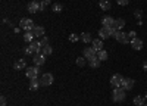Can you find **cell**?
<instances>
[{
	"mask_svg": "<svg viewBox=\"0 0 147 106\" xmlns=\"http://www.w3.org/2000/svg\"><path fill=\"white\" fill-rule=\"evenodd\" d=\"M125 97H127V93H125V90L122 88V87H116V88H113L112 99H113L115 102L121 103V102H124V100H125Z\"/></svg>",
	"mask_w": 147,
	"mask_h": 106,
	"instance_id": "1",
	"label": "cell"
},
{
	"mask_svg": "<svg viewBox=\"0 0 147 106\" xmlns=\"http://www.w3.org/2000/svg\"><path fill=\"white\" fill-rule=\"evenodd\" d=\"M25 74L30 80H34V78H38V74H40V66H30L27 68Z\"/></svg>",
	"mask_w": 147,
	"mask_h": 106,
	"instance_id": "2",
	"label": "cell"
},
{
	"mask_svg": "<svg viewBox=\"0 0 147 106\" xmlns=\"http://www.w3.org/2000/svg\"><path fill=\"white\" fill-rule=\"evenodd\" d=\"M19 25H21L22 30H25V31H32V28H34L32 19H30V18H22L21 22H19Z\"/></svg>",
	"mask_w": 147,
	"mask_h": 106,
	"instance_id": "3",
	"label": "cell"
},
{
	"mask_svg": "<svg viewBox=\"0 0 147 106\" xmlns=\"http://www.w3.org/2000/svg\"><path fill=\"white\" fill-rule=\"evenodd\" d=\"M113 37L116 38V41H119V43H122V44H127V43H131V40H129V37H128V34H125V32H122V31H116L115 32V35Z\"/></svg>",
	"mask_w": 147,
	"mask_h": 106,
	"instance_id": "4",
	"label": "cell"
},
{
	"mask_svg": "<svg viewBox=\"0 0 147 106\" xmlns=\"http://www.w3.org/2000/svg\"><path fill=\"white\" fill-rule=\"evenodd\" d=\"M122 81H124V77H122L121 74H113L112 78H110V86H112L113 88L121 87L122 86Z\"/></svg>",
	"mask_w": 147,
	"mask_h": 106,
	"instance_id": "5",
	"label": "cell"
},
{
	"mask_svg": "<svg viewBox=\"0 0 147 106\" xmlns=\"http://www.w3.org/2000/svg\"><path fill=\"white\" fill-rule=\"evenodd\" d=\"M53 75L50 74V72H46V74H43L41 75V78H40V81H41V86H44V87H47V86H52L53 84Z\"/></svg>",
	"mask_w": 147,
	"mask_h": 106,
	"instance_id": "6",
	"label": "cell"
},
{
	"mask_svg": "<svg viewBox=\"0 0 147 106\" xmlns=\"http://www.w3.org/2000/svg\"><path fill=\"white\" fill-rule=\"evenodd\" d=\"M82 53H84L82 56H84L85 59H87V61H90V59H93V57H96V56H97V50L94 49L93 46H91V47H85Z\"/></svg>",
	"mask_w": 147,
	"mask_h": 106,
	"instance_id": "7",
	"label": "cell"
},
{
	"mask_svg": "<svg viewBox=\"0 0 147 106\" xmlns=\"http://www.w3.org/2000/svg\"><path fill=\"white\" fill-rule=\"evenodd\" d=\"M134 86H136V81H134L132 78H125L124 77V81H122V88L124 90H127V91H129V90H132L134 88Z\"/></svg>",
	"mask_w": 147,
	"mask_h": 106,
	"instance_id": "8",
	"label": "cell"
},
{
	"mask_svg": "<svg viewBox=\"0 0 147 106\" xmlns=\"http://www.w3.org/2000/svg\"><path fill=\"white\" fill-rule=\"evenodd\" d=\"M32 61H34V65H35V66H41V65H44V62H46V56H44L43 53H37V55H34Z\"/></svg>",
	"mask_w": 147,
	"mask_h": 106,
	"instance_id": "9",
	"label": "cell"
},
{
	"mask_svg": "<svg viewBox=\"0 0 147 106\" xmlns=\"http://www.w3.org/2000/svg\"><path fill=\"white\" fill-rule=\"evenodd\" d=\"M143 46H144V43H143V40L138 38V37H136V38L131 40V47H132L134 50H141Z\"/></svg>",
	"mask_w": 147,
	"mask_h": 106,
	"instance_id": "10",
	"label": "cell"
},
{
	"mask_svg": "<svg viewBox=\"0 0 147 106\" xmlns=\"http://www.w3.org/2000/svg\"><path fill=\"white\" fill-rule=\"evenodd\" d=\"M40 7H41L40 2H31L28 5V12L30 14H35V12H40Z\"/></svg>",
	"mask_w": 147,
	"mask_h": 106,
	"instance_id": "11",
	"label": "cell"
},
{
	"mask_svg": "<svg viewBox=\"0 0 147 106\" xmlns=\"http://www.w3.org/2000/svg\"><path fill=\"white\" fill-rule=\"evenodd\" d=\"M113 24H115L113 16H103L102 18V25L103 27H113Z\"/></svg>",
	"mask_w": 147,
	"mask_h": 106,
	"instance_id": "12",
	"label": "cell"
},
{
	"mask_svg": "<svg viewBox=\"0 0 147 106\" xmlns=\"http://www.w3.org/2000/svg\"><path fill=\"white\" fill-rule=\"evenodd\" d=\"M103 40L102 38H93V41H91V46L94 47V49L97 50V52H99V50H102L103 49Z\"/></svg>",
	"mask_w": 147,
	"mask_h": 106,
	"instance_id": "13",
	"label": "cell"
},
{
	"mask_svg": "<svg viewBox=\"0 0 147 106\" xmlns=\"http://www.w3.org/2000/svg\"><path fill=\"white\" fill-rule=\"evenodd\" d=\"M41 86V81L38 78H34V80H30V90L35 91V90H38V87Z\"/></svg>",
	"mask_w": 147,
	"mask_h": 106,
	"instance_id": "14",
	"label": "cell"
},
{
	"mask_svg": "<svg viewBox=\"0 0 147 106\" xmlns=\"http://www.w3.org/2000/svg\"><path fill=\"white\" fill-rule=\"evenodd\" d=\"M30 46H31V49L34 50V53H35V55H37V53H41L43 46H41V43H40V41H32V43H30Z\"/></svg>",
	"mask_w": 147,
	"mask_h": 106,
	"instance_id": "15",
	"label": "cell"
},
{
	"mask_svg": "<svg viewBox=\"0 0 147 106\" xmlns=\"http://www.w3.org/2000/svg\"><path fill=\"white\" fill-rule=\"evenodd\" d=\"M25 66H27V61H25V59H18V61L13 63V69H16V71L24 69Z\"/></svg>",
	"mask_w": 147,
	"mask_h": 106,
	"instance_id": "16",
	"label": "cell"
},
{
	"mask_svg": "<svg viewBox=\"0 0 147 106\" xmlns=\"http://www.w3.org/2000/svg\"><path fill=\"white\" fill-rule=\"evenodd\" d=\"M32 34L35 35V37H41V35H44V28H43L41 25H34Z\"/></svg>",
	"mask_w": 147,
	"mask_h": 106,
	"instance_id": "17",
	"label": "cell"
},
{
	"mask_svg": "<svg viewBox=\"0 0 147 106\" xmlns=\"http://www.w3.org/2000/svg\"><path fill=\"white\" fill-rule=\"evenodd\" d=\"M99 6L102 10H109L110 7H112V3L109 2V0H100L99 2Z\"/></svg>",
	"mask_w": 147,
	"mask_h": 106,
	"instance_id": "18",
	"label": "cell"
},
{
	"mask_svg": "<svg viewBox=\"0 0 147 106\" xmlns=\"http://www.w3.org/2000/svg\"><path fill=\"white\" fill-rule=\"evenodd\" d=\"M100 63H102V61H100V59L97 57V56L88 61V65H90L91 68H99V66H100Z\"/></svg>",
	"mask_w": 147,
	"mask_h": 106,
	"instance_id": "19",
	"label": "cell"
},
{
	"mask_svg": "<svg viewBox=\"0 0 147 106\" xmlns=\"http://www.w3.org/2000/svg\"><path fill=\"white\" fill-rule=\"evenodd\" d=\"M34 37H35V35L32 34V31H25V34H24V41L32 43L34 41Z\"/></svg>",
	"mask_w": 147,
	"mask_h": 106,
	"instance_id": "20",
	"label": "cell"
},
{
	"mask_svg": "<svg viewBox=\"0 0 147 106\" xmlns=\"http://www.w3.org/2000/svg\"><path fill=\"white\" fill-rule=\"evenodd\" d=\"M132 103L136 105V106H143V105L146 103V97H143V96H136V97H134V100H132Z\"/></svg>",
	"mask_w": 147,
	"mask_h": 106,
	"instance_id": "21",
	"label": "cell"
},
{
	"mask_svg": "<svg viewBox=\"0 0 147 106\" xmlns=\"http://www.w3.org/2000/svg\"><path fill=\"white\" fill-rule=\"evenodd\" d=\"M113 27L116 28V30H122L125 27V21L122 19V18H118V19H115V24H113Z\"/></svg>",
	"mask_w": 147,
	"mask_h": 106,
	"instance_id": "22",
	"label": "cell"
},
{
	"mask_svg": "<svg viewBox=\"0 0 147 106\" xmlns=\"http://www.w3.org/2000/svg\"><path fill=\"white\" fill-rule=\"evenodd\" d=\"M80 38H81V41H82V43H91V41H93L91 34H90V32H82Z\"/></svg>",
	"mask_w": 147,
	"mask_h": 106,
	"instance_id": "23",
	"label": "cell"
},
{
	"mask_svg": "<svg viewBox=\"0 0 147 106\" xmlns=\"http://www.w3.org/2000/svg\"><path fill=\"white\" fill-rule=\"evenodd\" d=\"M41 53L44 55V56H49V55H52L53 53V49H52V46L50 44H46L43 49H41Z\"/></svg>",
	"mask_w": 147,
	"mask_h": 106,
	"instance_id": "24",
	"label": "cell"
},
{
	"mask_svg": "<svg viewBox=\"0 0 147 106\" xmlns=\"http://www.w3.org/2000/svg\"><path fill=\"white\" fill-rule=\"evenodd\" d=\"M110 35H109V32H107V30L103 27L102 30H99V38H102V40H106V38H109Z\"/></svg>",
	"mask_w": 147,
	"mask_h": 106,
	"instance_id": "25",
	"label": "cell"
},
{
	"mask_svg": "<svg viewBox=\"0 0 147 106\" xmlns=\"http://www.w3.org/2000/svg\"><path fill=\"white\" fill-rule=\"evenodd\" d=\"M107 52L105 50V49H102V50H99V52H97V57H99L100 59V61L103 62V61H106V59H107Z\"/></svg>",
	"mask_w": 147,
	"mask_h": 106,
	"instance_id": "26",
	"label": "cell"
},
{
	"mask_svg": "<svg viewBox=\"0 0 147 106\" xmlns=\"http://www.w3.org/2000/svg\"><path fill=\"white\" fill-rule=\"evenodd\" d=\"M85 63H87V59H85L84 56L77 57V65H78V66H85Z\"/></svg>",
	"mask_w": 147,
	"mask_h": 106,
	"instance_id": "27",
	"label": "cell"
},
{
	"mask_svg": "<svg viewBox=\"0 0 147 106\" xmlns=\"http://www.w3.org/2000/svg\"><path fill=\"white\" fill-rule=\"evenodd\" d=\"M52 9H53V12H62V10H63V6L60 5V3H55V5L52 6Z\"/></svg>",
	"mask_w": 147,
	"mask_h": 106,
	"instance_id": "28",
	"label": "cell"
},
{
	"mask_svg": "<svg viewBox=\"0 0 147 106\" xmlns=\"http://www.w3.org/2000/svg\"><path fill=\"white\" fill-rule=\"evenodd\" d=\"M134 16H136L138 21L143 18V10H140V9H137V10H134Z\"/></svg>",
	"mask_w": 147,
	"mask_h": 106,
	"instance_id": "29",
	"label": "cell"
},
{
	"mask_svg": "<svg viewBox=\"0 0 147 106\" xmlns=\"http://www.w3.org/2000/svg\"><path fill=\"white\" fill-rule=\"evenodd\" d=\"M78 40H80V37H78L77 34H71V35H69V41H71V43H77Z\"/></svg>",
	"mask_w": 147,
	"mask_h": 106,
	"instance_id": "30",
	"label": "cell"
},
{
	"mask_svg": "<svg viewBox=\"0 0 147 106\" xmlns=\"http://www.w3.org/2000/svg\"><path fill=\"white\" fill-rule=\"evenodd\" d=\"M116 3H118L119 6H127V5L129 3V0H116Z\"/></svg>",
	"mask_w": 147,
	"mask_h": 106,
	"instance_id": "31",
	"label": "cell"
},
{
	"mask_svg": "<svg viewBox=\"0 0 147 106\" xmlns=\"http://www.w3.org/2000/svg\"><path fill=\"white\" fill-rule=\"evenodd\" d=\"M32 53H34V50L31 49V46H28L27 49H25V55H28V56H32ZM35 55V53H34Z\"/></svg>",
	"mask_w": 147,
	"mask_h": 106,
	"instance_id": "32",
	"label": "cell"
},
{
	"mask_svg": "<svg viewBox=\"0 0 147 106\" xmlns=\"http://www.w3.org/2000/svg\"><path fill=\"white\" fill-rule=\"evenodd\" d=\"M40 43H41V46L44 47L46 44H49V38H47V37H46V35H44V37H43V38L40 40Z\"/></svg>",
	"mask_w": 147,
	"mask_h": 106,
	"instance_id": "33",
	"label": "cell"
},
{
	"mask_svg": "<svg viewBox=\"0 0 147 106\" xmlns=\"http://www.w3.org/2000/svg\"><path fill=\"white\" fill-rule=\"evenodd\" d=\"M128 37H129V40H132V38H136V37H137V34H136V31H129V32H128Z\"/></svg>",
	"mask_w": 147,
	"mask_h": 106,
	"instance_id": "34",
	"label": "cell"
},
{
	"mask_svg": "<svg viewBox=\"0 0 147 106\" xmlns=\"http://www.w3.org/2000/svg\"><path fill=\"white\" fill-rule=\"evenodd\" d=\"M0 105H2V106H6V97H5V96L0 97Z\"/></svg>",
	"mask_w": 147,
	"mask_h": 106,
	"instance_id": "35",
	"label": "cell"
},
{
	"mask_svg": "<svg viewBox=\"0 0 147 106\" xmlns=\"http://www.w3.org/2000/svg\"><path fill=\"white\" fill-rule=\"evenodd\" d=\"M50 2H52V0H40V3H41V5H44V6L50 5Z\"/></svg>",
	"mask_w": 147,
	"mask_h": 106,
	"instance_id": "36",
	"label": "cell"
},
{
	"mask_svg": "<svg viewBox=\"0 0 147 106\" xmlns=\"http://www.w3.org/2000/svg\"><path fill=\"white\" fill-rule=\"evenodd\" d=\"M143 69H144V71H146V72H147V61H146V62L143 63Z\"/></svg>",
	"mask_w": 147,
	"mask_h": 106,
	"instance_id": "37",
	"label": "cell"
},
{
	"mask_svg": "<svg viewBox=\"0 0 147 106\" xmlns=\"http://www.w3.org/2000/svg\"><path fill=\"white\" fill-rule=\"evenodd\" d=\"M144 97H146V100H147V91H146V94H144Z\"/></svg>",
	"mask_w": 147,
	"mask_h": 106,
	"instance_id": "38",
	"label": "cell"
},
{
	"mask_svg": "<svg viewBox=\"0 0 147 106\" xmlns=\"http://www.w3.org/2000/svg\"><path fill=\"white\" fill-rule=\"evenodd\" d=\"M143 106H147V103H144V105H143Z\"/></svg>",
	"mask_w": 147,
	"mask_h": 106,
	"instance_id": "39",
	"label": "cell"
}]
</instances>
